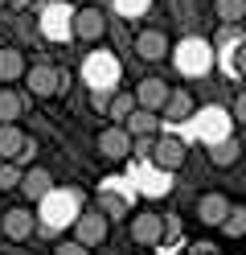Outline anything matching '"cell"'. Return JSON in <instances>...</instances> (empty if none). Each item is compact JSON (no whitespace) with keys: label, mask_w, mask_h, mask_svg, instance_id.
Returning <instances> with one entry per match:
<instances>
[{"label":"cell","mask_w":246,"mask_h":255,"mask_svg":"<svg viewBox=\"0 0 246 255\" xmlns=\"http://www.w3.org/2000/svg\"><path fill=\"white\" fill-rule=\"evenodd\" d=\"M25 87L33 99H62L66 87H70V74L62 66H54V62H33L25 70Z\"/></svg>","instance_id":"1"},{"label":"cell","mask_w":246,"mask_h":255,"mask_svg":"<svg viewBox=\"0 0 246 255\" xmlns=\"http://www.w3.org/2000/svg\"><path fill=\"white\" fill-rule=\"evenodd\" d=\"M74 239L82 247H98V243H107V235H111V218L98 210V206H86V210H78L74 214Z\"/></svg>","instance_id":"2"},{"label":"cell","mask_w":246,"mask_h":255,"mask_svg":"<svg viewBox=\"0 0 246 255\" xmlns=\"http://www.w3.org/2000/svg\"><path fill=\"white\" fill-rule=\"evenodd\" d=\"M74 41H86V45H94V41H103L107 37V12L103 8H94V4H86V8H74Z\"/></svg>","instance_id":"3"},{"label":"cell","mask_w":246,"mask_h":255,"mask_svg":"<svg viewBox=\"0 0 246 255\" xmlns=\"http://www.w3.org/2000/svg\"><path fill=\"white\" fill-rule=\"evenodd\" d=\"M185 156H189V144L180 136H156V144H152V165L160 173H176L180 165H185Z\"/></svg>","instance_id":"4"},{"label":"cell","mask_w":246,"mask_h":255,"mask_svg":"<svg viewBox=\"0 0 246 255\" xmlns=\"http://www.w3.org/2000/svg\"><path fill=\"white\" fill-rule=\"evenodd\" d=\"M131 243H140V247H160V243H164V218H160L156 210L131 214Z\"/></svg>","instance_id":"5"},{"label":"cell","mask_w":246,"mask_h":255,"mask_svg":"<svg viewBox=\"0 0 246 255\" xmlns=\"http://www.w3.org/2000/svg\"><path fill=\"white\" fill-rule=\"evenodd\" d=\"M172 62L180 66V74L197 78V74H205V70H209V45H205V41H197V37H193V41H180Z\"/></svg>","instance_id":"6"},{"label":"cell","mask_w":246,"mask_h":255,"mask_svg":"<svg viewBox=\"0 0 246 255\" xmlns=\"http://www.w3.org/2000/svg\"><path fill=\"white\" fill-rule=\"evenodd\" d=\"M168 50H172V41H168L164 29L148 25V29L136 33V58H140V62H160V58H168Z\"/></svg>","instance_id":"7"},{"label":"cell","mask_w":246,"mask_h":255,"mask_svg":"<svg viewBox=\"0 0 246 255\" xmlns=\"http://www.w3.org/2000/svg\"><path fill=\"white\" fill-rule=\"evenodd\" d=\"M98 152L107 156V161H123V156H131V136H127V128L123 124H107L103 132H98Z\"/></svg>","instance_id":"8"},{"label":"cell","mask_w":246,"mask_h":255,"mask_svg":"<svg viewBox=\"0 0 246 255\" xmlns=\"http://www.w3.org/2000/svg\"><path fill=\"white\" fill-rule=\"evenodd\" d=\"M74 29V8H66V4H49L41 12V33L49 41H66V37H74L70 33Z\"/></svg>","instance_id":"9"},{"label":"cell","mask_w":246,"mask_h":255,"mask_svg":"<svg viewBox=\"0 0 246 255\" xmlns=\"http://www.w3.org/2000/svg\"><path fill=\"white\" fill-rule=\"evenodd\" d=\"M168 95H172V87L164 83V78H156V74L136 83V103H140L144 111H156V116H160L164 103H168Z\"/></svg>","instance_id":"10"},{"label":"cell","mask_w":246,"mask_h":255,"mask_svg":"<svg viewBox=\"0 0 246 255\" xmlns=\"http://www.w3.org/2000/svg\"><path fill=\"white\" fill-rule=\"evenodd\" d=\"M33 227H37V218H33L29 206H12V210H4V218H0V231H4V239H12V243H25L33 235Z\"/></svg>","instance_id":"11"},{"label":"cell","mask_w":246,"mask_h":255,"mask_svg":"<svg viewBox=\"0 0 246 255\" xmlns=\"http://www.w3.org/2000/svg\"><path fill=\"white\" fill-rule=\"evenodd\" d=\"M230 214V198L218 194V189H209V194L197 198V222H205V227H222Z\"/></svg>","instance_id":"12"},{"label":"cell","mask_w":246,"mask_h":255,"mask_svg":"<svg viewBox=\"0 0 246 255\" xmlns=\"http://www.w3.org/2000/svg\"><path fill=\"white\" fill-rule=\"evenodd\" d=\"M21 189H25V202H45L49 194H54V177H49V169L33 165V169H25Z\"/></svg>","instance_id":"13"},{"label":"cell","mask_w":246,"mask_h":255,"mask_svg":"<svg viewBox=\"0 0 246 255\" xmlns=\"http://www.w3.org/2000/svg\"><path fill=\"white\" fill-rule=\"evenodd\" d=\"M209 161H213V169H234V165L242 161V140H238V136H222V140H213Z\"/></svg>","instance_id":"14"},{"label":"cell","mask_w":246,"mask_h":255,"mask_svg":"<svg viewBox=\"0 0 246 255\" xmlns=\"http://www.w3.org/2000/svg\"><path fill=\"white\" fill-rule=\"evenodd\" d=\"M25 144H29V136L16 124H0V161H16L25 152Z\"/></svg>","instance_id":"15"},{"label":"cell","mask_w":246,"mask_h":255,"mask_svg":"<svg viewBox=\"0 0 246 255\" xmlns=\"http://www.w3.org/2000/svg\"><path fill=\"white\" fill-rule=\"evenodd\" d=\"M25 54L16 50V45H4L0 50V83H16V78H25Z\"/></svg>","instance_id":"16"},{"label":"cell","mask_w":246,"mask_h":255,"mask_svg":"<svg viewBox=\"0 0 246 255\" xmlns=\"http://www.w3.org/2000/svg\"><path fill=\"white\" fill-rule=\"evenodd\" d=\"M127 136L131 140H144V136H156V128H160V116H156V111H144V107H136V111H131V116H127Z\"/></svg>","instance_id":"17"},{"label":"cell","mask_w":246,"mask_h":255,"mask_svg":"<svg viewBox=\"0 0 246 255\" xmlns=\"http://www.w3.org/2000/svg\"><path fill=\"white\" fill-rule=\"evenodd\" d=\"M193 111H197V99H193L189 91H176V87H172V95H168V103H164L160 116H168V120H189Z\"/></svg>","instance_id":"18"},{"label":"cell","mask_w":246,"mask_h":255,"mask_svg":"<svg viewBox=\"0 0 246 255\" xmlns=\"http://www.w3.org/2000/svg\"><path fill=\"white\" fill-rule=\"evenodd\" d=\"M86 78H90V87H107L111 78H115V62H111V54H94V58H86Z\"/></svg>","instance_id":"19"},{"label":"cell","mask_w":246,"mask_h":255,"mask_svg":"<svg viewBox=\"0 0 246 255\" xmlns=\"http://www.w3.org/2000/svg\"><path fill=\"white\" fill-rule=\"evenodd\" d=\"M136 107H140V103H136V91H115L107 116H111V124H127V116H131Z\"/></svg>","instance_id":"20"},{"label":"cell","mask_w":246,"mask_h":255,"mask_svg":"<svg viewBox=\"0 0 246 255\" xmlns=\"http://www.w3.org/2000/svg\"><path fill=\"white\" fill-rule=\"evenodd\" d=\"M213 17L222 25H238L246 17V0H213Z\"/></svg>","instance_id":"21"},{"label":"cell","mask_w":246,"mask_h":255,"mask_svg":"<svg viewBox=\"0 0 246 255\" xmlns=\"http://www.w3.org/2000/svg\"><path fill=\"white\" fill-rule=\"evenodd\" d=\"M218 231L226 239H246V206H230V214H226V222Z\"/></svg>","instance_id":"22"},{"label":"cell","mask_w":246,"mask_h":255,"mask_svg":"<svg viewBox=\"0 0 246 255\" xmlns=\"http://www.w3.org/2000/svg\"><path fill=\"white\" fill-rule=\"evenodd\" d=\"M25 111V99L16 91H0V124H16Z\"/></svg>","instance_id":"23"},{"label":"cell","mask_w":246,"mask_h":255,"mask_svg":"<svg viewBox=\"0 0 246 255\" xmlns=\"http://www.w3.org/2000/svg\"><path fill=\"white\" fill-rule=\"evenodd\" d=\"M21 177H25V169L16 165V161L0 165V189H21Z\"/></svg>","instance_id":"24"},{"label":"cell","mask_w":246,"mask_h":255,"mask_svg":"<svg viewBox=\"0 0 246 255\" xmlns=\"http://www.w3.org/2000/svg\"><path fill=\"white\" fill-rule=\"evenodd\" d=\"M94 206H98V210H103L111 222H119V218H123V198H115V194H98Z\"/></svg>","instance_id":"25"},{"label":"cell","mask_w":246,"mask_h":255,"mask_svg":"<svg viewBox=\"0 0 246 255\" xmlns=\"http://www.w3.org/2000/svg\"><path fill=\"white\" fill-rule=\"evenodd\" d=\"M90 107L107 116V107H111V91H107V87H90Z\"/></svg>","instance_id":"26"},{"label":"cell","mask_w":246,"mask_h":255,"mask_svg":"<svg viewBox=\"0 0 246 255\" xmlns=\"http://www.w3.org/2000/svg\"><path fill=\"white\" fill-rule=\"evenodd\" d=\"M54 255H90V247H82L78 239H62V243L54 247Z\"/></svg>","instance_id":"27"},{"label":"cell","mask_w":246,"mask_h":255,"mask_svg":"<svg viewBox=\"0 0 246 255\" xmlns=\"http://www.w3.org/2000/svg\"><path fill=\"white\" fill-rule=\"evenodd\" d=\"M115 8L127 12V17H136V12H144V8H148V0H115Z\"/></svg>","instance_id":"28"},{"label":"cell","mask_w":246,"mask_h":255,"mask_svg":"<svg viewBox=\"0 0 246 255\" xmlns=\"http://www.w3.org/2000/svg\"><path fill=\"white\" fill-rule=\"evenodd\" d=\"M234 120L246 124V91H238V99H234Z\"/></svg>","instance_id":"29"},{"label":"cell","mask_w":246,"mask_h":255,"mask_svg":"<svg viewBox=\"0 0 246 255\" xmlns=\"http://www.w3.org/2000/svg\"><path fill=\"white\" fill-rule=\"evenodd\" d=\"M234 70L246 74V45H238V50H234Z\"/></svg>","instance_id":"30"},{"label":"cell","mask_w":246,"mask_h":255,"mask_svg":"<svg viewBox=\"0 0 246 255\" xmlns=\"http://www.w3.org/2000/svg\"><path fill=\"white\" fill-rule=\"evenodd\" d=\"M12 4H16V8H25V4H29V0H12Z\"/></svg>","instance_id":"31"},{"label":"cell","mask_w":246,"mask_h":255,"mask_svg":"<svg viewBox=\"0 0 246 255\" xmlns=\"http://www.w3.org/2000/svg\"><path fill=\"white\" fill-rule=\"evenodd\" d=\"M8 4H12V0H0V8H8Z\"/></svg>","instance_id":"32"},{"label":"cell","mask_w":246,"mask_h":255,"mask_svg":"<svg viewBox=\"0 0 246 255\" xmlns=\"http://www.w3.org/2000/svg\"><path fill=\"white\" fill-rule=\"evenodd\" d=\"M0 165H4V161H0Z\"/></svg>","instance_id":"33"}]
</instances>
